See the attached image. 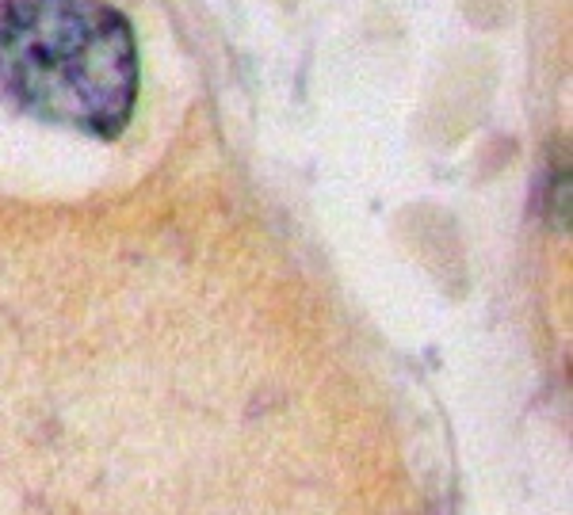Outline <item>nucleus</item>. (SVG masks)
<instances>
[{
    "label": "nucleus",
    "instance_id": "1",
    "mask_svg": "<svg viewBox=\"0 0 573 515\" xmlns=\"http://www.w3.org/2000/svg\"><path fill=\"white\" fill-rule=\"evenodd\" d=\"M138 84L134 28L107 0H0V88L38 123L115 141Z\"/></svg>",
    "mask_w": 573,
    "mask_h": 515
}]
</instances>
